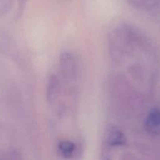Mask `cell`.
Masks as SVG:
<instances>
[{"mask_svg":"<svg viewBox=\"0 0 160 160\" xmlns=\"http://www.w3.org/2000/svg\"><path fill=\"white\" fill-rule=\"evenodd\" d=\"M134 32L128 25L120 24L112 30L109 35V53L112 60L121 62L131 52Z\"/></svg>","mask_w":160,"mask_h":160,"instance_id":"cell-1","label":"cell"},{"mask_svg":"<svg viewBox=\"0 0 160 160\" xmlns=\"http://www.w3.org/2000/svg\"><path fill=\"white\" fill-rule=\"evenodd\" d=\"M59 68L66 79H73L78 72V63L74 55L70 52H63L59 56Z\"/></svg>","mask_w":160,"mask_h":160,"instance_id":"cell-2","label":"cell"},{"mask_svg":"<svg viewBox=\"0 0 160 160\" xmlns=\"http://www.w3.org/2000/svg\"><path fill=\"white\" fill-rule=\"evenodd\" d=\"M147 132L152 135L160 134V109L154 108L149 112L145 121Z\"/></svg>","mask_w":160,"mask_h":160,"instance_id":"cell-3","label":"cell"},{"mask_svg":"<svg viewBox=\"0 0 160 160\" xmlns=\"http://www.w3.org/2000/svg\"><path fill=\"white\" fill-rule=\"evenodd\" d=\"M60 81L56 75H51L48 78L46 86V98L49 103H52L59 98L60 94Z\"/></svg>","mask_w":160,"mask_h":160,"instance_id":"cell-4","label":"cell"},{"mask_svg":"<svg viewBox=\"0 0 160 160\" xmlns=\"http://www.w3.org/2000/svg\"><path fill=\"white\" fill-rule=\"evenodd\" d=\"M126 137L120 130L115 128L109 131L107 136V142L110 146H122L126 144Z\"/></svg>","mask_w":160,"mask_h":160,"instance_id":"cell-5","label":"cell"},{"mask_svg":"<svg viewBox=\"0 0 160 160\" xmlns=\"http://www.w3.org/2000/svg\"><path fill=\"white\" fill-rule=\"evenodd\" d=\"M160 0H128L131 6L139 9L150 10L156 7L159 3Z\"/></svg>","mask_w":160,"mask_h":160,"instance_id":"cell-6","label":"cell"},{"mask_svg":"<svg viewBox=\"0 0 160 160\" xmlns=\"http://www.w3.org/2000/svg\"><path fill=\"white\" fill-rule=\"evenodd\" d=\"M75 148H76L75 144L70 141H61L58 145V149L59 152L65 157H70L73 156Z\"/></svg>","mask_w":160,"mask_h":160,"instance_id":"cell-7","label":"cell"},{"mask_svg":"<svg viewBox=\"0 0 160 160\" xmlns=\"http://www.w3.org/2000/svg\"><path fill=\"white\" fill-rule=\"evenodd\" d=\"M25 1H26V0H20V6H22V5L23 4V3L25 2Z\"/></svg>","mask_w":160,"mask_h":160,"instance_id":"cell-8","label":"cell"}]
</instances>
